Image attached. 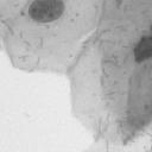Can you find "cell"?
<instances>
[{
    "instance_id": "obj_1",
    "label": "cell",
    "mask_w": 152,
    "mask_h": 152,
    "mask_svg": "<svg viewBox=\"0 0 152 152\" xmlns=\"http://www.w3.org/2000/svg\"><path fill=\"white\" fill-rule=\"evenodd\" d=\"M64 12L62 0H33L28 7L30 17L37 23H50L58 19Z\"/></svg>"
},
{
    "instance_id": "obj_2",
    "label": "cell",
    "mask_w": 152,
    "mask_h": 152,
    "mask_svg": "<svg viewBox=\"0 0 152 152\" xmlns=\"http://www.w3.org/2000/svg\"><path fill=\"white\" fill-rule=\"evenodd\" d=\"M134 57L138 63H141L145 59L152 57V36L140 39L134 49Z\"/></svg>"
}]
</instances>
